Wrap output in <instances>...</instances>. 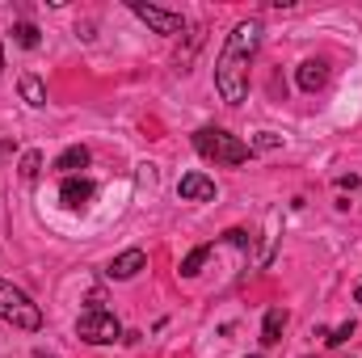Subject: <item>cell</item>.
I'll list each match as a JSON object with an SVG mask.
<instances>
[{"label": "cell", "mask_w": 362, "mask_h": 358, "mask_svg": "<svg viewBox=\"0 0 362 358\" xmlns=\"http://www.w3.org/2000/svg\"><path fill=\"white\" fill-rule=\"evenodd\" d=\"M257 47H262V21H257V17L240 21V25L228 34L223 51H219V59H215V89H219V97H223L228 105H240V101L249 97V64H253Z\"/></svg>", "instance_id": "cell-1"}, {"label": "cell", "mask_w": 362, "mask_h": 358, "mask_svg": "<svg viewBox=\"0 0 362 358\" xmlns=\"http://www.w3.org/2000/svg\"><path fill=\"white\" fill-rule=\"evenodd\" d=\"M194 148H198L206 161H215V165H245V161L253 156L249 144L236 139V135H228L223 127H202V131H194Z\"/></svg>", "instance_id": "cell-2"}, {"label": "cell", "mask_w": 362, "mask_h": 358, "mask_svg": "<svg viewBox=\"0 0 362 358\" xmlns=\"http://www.w3.org/2000/svg\"><path fill=\"white\" fill-rule=\"evenodd\" d=\"M0 321H8L13 329H25V333H38L42 329V308L13 282H0Z\"/></svg>", "instance_id": "cell-3"}, {"label": "cell", "mask_w": 362, "mask_h": 358, "mask_svg": "<svg viewBox=\"0 0 362 358\" xmlns=\"http://www.w3.org/2000/svg\"><path fill=\"white\" fill-rule=\"evenodd\" d=\"M76 333H81V342H89V346H110V342L122 337L114 312H105V308H89V312L76 321Z\"/></svg>", "instance_id": "cell-4"}, {"label": "cell", "mask_w": 362, "mask_h": 358, "mask_svg": "<svg viewBox=\"0 0 362 358\" xmlns=\"http://www.w3.org/2000/svg\"><path fill=\"white\" fill-rule=\"evenodd\" d=\"M131 13H135L148 30H156V34H181V30H185V17H181V13H173V8H160V4L131 0Z\"/></svg>", "instance_id": "cell-5"}, {"label": "cell", "mask_w": 362, "mask_h": 358, "mask_svg": "<svg viewBox=\"0 0 362 358\" xmlns=\"http://www.w3.org/2000/svg\"><path fill=\"white\" fill-rule=\"evenodd\" d=\"M295 85L303 93H320L329 85V64H325V59H303L299 72H295Z\"/></svg>", "instance_id": "cell-6"}, {"label": "cell", "mask_w": 362, "mask_h": 358, "mask_svg": "<svg viewBox=\"0 0 362 358\" xmlns=\"http://www.w3.org/2000/svg\"><path fill=\"white\" fill-rule=\"evenodd\" d=\"M89 198H93V181L89 178H64V185H59V202H64L68 211L89 207Z\"/></svg>", "instance_id": "cell-7"}, {"label": "cell", "mask_w": 362, "mask_h": 358, "mask_svg": "<svg viewBox=\"0 0 362 358\" xmlns=\"http://www.w3.org/2000/svg\"><path fill=\"white\" fill-rule=\"evenodd\" d=\"M144 266H148V253H144V249H127V253H118V258L110 262L105 274H110V278H118V282H127V278H135Z\"/></svg>", "instance_id": "cell-8"}, {"label": "cell", "mask_w": 362, "mask_h": 358, "mask_svg": "<svg viewBox=\"0 0 362 358\" xmlns=\"http://www.w3.org/2000/svg\"><path fill=\"white\" fill-rule=\"evenodd\" d=\"M177 194L185 202H211V198H215V181L202 178V173H185V178L177 181Z\"/></svg>", "instance_id": "cell-9"}, {"label": "cell", "mask_w": 362, "mask_h": 358, "mask_svg": "<svg viewBox=\"0 0 362 358\" xmlns=\"http://www.w3.org/2000/svg\"><path fill=\"white\" fill-rule=\"evenodd\" d=\"M282 329H286V312L282 308H270L266 321H262V346H278L282 342Z\"/></svg>", "instance_id": "cell-10"}, {"label": "cell", "mask_w": 362, "mask_h": 358, "mask_svg": "<svg viewBox=\"0 0 362 358\" xmlns=\"http://www.w3.org/2000/svg\"><path fill=\"white\" fill-rule=\"evenodd\" d=\"M85 165H89V148H81V144H76V148H68V152H64V156L55 161V169H59L64 178H76V173H81Z\"/></svg>", "instance_id": "cell-11"}, {"label": "cell", "mask_w": 362, "mask_h": 358, "mask_svg": "<svg viewBox=\"0 0 362 358\" xmlns=\"http://www.w3.org/2000/svg\"><path fill=\"white\" fill-rule=\"evenodd\" d=\"M21 97H25V105H34V110H42L47 105V85L38 81V76H21Z\"/></svg>", "instance_id": "cell-12"}, {"label": "cell", "mask_w": 362, "mask_h": 358, "mask_svg": "<svg viewBox=\"0 0 362 358\" xmlns=\"http://www.w3.org/2000/svg\"><path fill=\"white\" fill-rule=\"evenodd\" d=\"M13 42L25 47V51H34V47H38V25H34V21H17V25H13Z\"/></svg>", "instance_id": "cell-13"}, {"label": "cell", "mask_w": 362, "mask_h": 358, "mask_svg": "<svg viewBox=\"0 0 362 358\" xmlns=\"http://www.w3.org/2000/svg\"><path fill=\"white\" fill-rule=\"evenodd\" d=\"M206 258H211V245H198V249L181 262V274H185V278H194V274L202 270V262H206Z\"/></svg>", "instance_id": "cell-14"}, {"label": "cell", "mask_w": 362, "mask_h": 358, "mask_svg": "<svg viewBox=\"0 0 362 358\" xmlns=\"http://www.w3.org/2000/svg\"><path fill=\"white\" fill-rule=\"evenodd\" d=\"M38 173H42V152H25V156H21V178L34 181Z\"/></svg>", "instance_id": "cell-15"}, {"label": "cell", "mask_w": 362, "mask_h": 358, "mask_svg": "<svg viewBox=\"0 0 362 358\" xmlns=\"http://www.w3.org/2000/svg\"><path fill=\"white\" fill-rule=\"evenodd\" d=\"M274 148H282V135H274V131H262V135L249 144V152H274Z\"/></svg>", "instance_id": "cell-16"}, {"label": "cell", "mask_w": 362, "mask_h": 358, "mask_svg": "<svg viewBox=\"0 0 362 358\" xmlns=\"http://www.w3.org/2000/svg\"><path fill=\"white\" fill-rule=\"evenodd\" d=\"M354 329H358V325H354V321H346V325H337V329H333L325 342H329V346H346V342L354 337Z\"/></svg>", "instance_id": "cell-17"}, {"label": "cell", "mask_w": 362, "mask_h": 358, "mask_svg": "<svg viewBox=\"0 0 362 358\" xmlns=\"http://www.w3.org/2000/svg\"><path fill=\"white\" fill-rule=\"evenodd\" d=\"M223 241H232L236 249H249V245H253V236H249L245 228H228V232H223Z\"/></svg>", "instance_id": "cell-18"}, {"label": "cell", "mask_w": 362, "mask_h": 358, "mask_svg": "<svg viewBox=\"0 0 362 358\" xmlns=\"http://www.w3.org/2000/svg\"><path fill=\"white\" fill-rule=\"evenodd\" d=\"M8 152H13V144H8V139H0V161H4Z\"/></svg>", "instance_id": "cell-19"}, {"label": "cell", "mask_w": 362, "mask_h": 358, "mask_svg": "<svg viewBox=\"0 0 362 358\" xmlns=\"http://www.w3.org/2000/svg\"><path fill=\"white\" fill-rule=\"evenodd\" d=\"M354 304H362V278H358V287H354Z\"/></svg>", "instance_id": "cell-20"}, {"label": "cell", "mask_w": 362, "mask_h": 358, "mask_svg": "<svg viewBox=\"0 0 362 358\" xmlns=\"http://www.w3.org/2000/svg\"><path fill=\"white\" fill-rule=\"evenodd\" d=\"M0 72H4V47H0Z\"/></svg>", "instance_id": "cell-21"}, {"label": "cell", "mask_w": 362, "mask_h": 358, "mask_svg": "<svg viewBox=\"0 0 362 358\" xmlns=\"http://www.w3.org/2000/svg\"><path fill=\"white\" fill-rule=\"evenodd\" d=\"M249 358H266V354H249Z\"/></svg>", "instance_id": "cell-22"}]
</instances>
